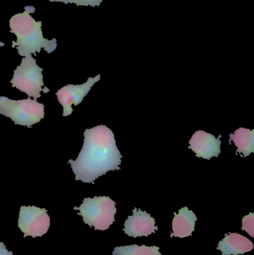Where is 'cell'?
I'll use <instances>...</instances> for the list:
<instances>
[{
	"mask_svg": "<svg viewBox=\"0 0 254 255\" xmlns=\"http://www.w3.org/2000/svg\"><path fill=\"white\" fill-rule=\"evenodd\" d=\"M74 209L79 210L85 223L95 230H107L115 221L116 203L108 196L86 198L79 208Z\"/></svg>",
	"mask_w": 254,
	"mask_h": 255,
	"instance_id": "cell-3",
	"label": "cell"
},
{
	"mask_svg": "<svg viewBox=\"0 0 254 255\" xmlns=\"http://www.w3.org/2000/svg\"><path fill=\"white\" fill-rule=\"evenodd\" d=\"M0 255H13V253L7 251L4 244L0 242Z\"/></svg>",
	"mask_w": 254,
	"mask_h": 255,
	"instance_id": "cell-16",
	"label": "cell"
},
{
	"mask_svg": "<svg viewBox=\"0 0 254 255\" xmlns=\"http://www.w3.org/2000/svg\"><path fill=\"white\" fill-rule=\"evenodd\" d=\"M124 232L129 237L140 238L148 237L155 233L158 227L155 226V220L146 211L134 208L133 215L129 216L124 225Z\"/></svg>",
	"mask_w": 254,
	"mask_h": 255,
	"instance_id": "cell-9",
	"label": "cell"
},
{
	"mask_svg": "<svg viewBox=\"0 0 254 255\" xmlns=\"http://www.w3.org/2000/svg\"><path fill=\"white\" fill-rule=\"evenodd\" d=\"M83 147L76 160H70L76 181L92 183L109 171L119 170L122 154L114 133L106 126L86 129Z\"/></svg>",
	"mask_w": 254,
	"mask_h": 255,
	"instance_id": "cell-1",
	"label": "cell"
},
{
	"mask_svg": "<svg viewBox=\"0 0 254 255\" xmlns=\"http://www.w3.org/2000/svg\"><path fill=\"white\" fill-rule=\"evenodd\" d=\"M231 141L237 147V152L242 153L245 157L254 152V130L240 128L230 134V142Z\"/></svg>",
	"mask_w": 254,
	"mask_h": 255,
	"instance_id": "cell-12",
	"label": "cell"
},
{
	"mask_svg": "<svg viewBox=\"0 0 254 255\" xmlns=\"http://www.w3.org/2000/svg\"><path fill=\"white\" fill-rule=\"evenodd\" d=\"M215 137L211 133L204 130H198L189 140V148L192 149L198 157L210 160L213 157H218L221 153L220 138Z\"/></svg>",
	"mask_w": 254,
	"mask_h": 255,
	"instance_id": "cell-8",
	"label": "cell"
},
{
	"mask_svg": "<svg viewBox=\"0 0 254 255\" xmlns=\"http://www.w3.org/2000/svg\"><path fill=\"white\" fill-rule=\"evenodd\" d=\"M0 114L10 118L16 125L31 128L44 118V105L37 100H13L0 97Z\"/></svg>",
	"mask_w": 254,
	"mask_h": 255,
	"instance_id": "cell-4",
	"label": "cell"
},
{
	"mask_svg": "<svg viewBox=\"0 0 254 255\" xmlns=\"http://www.w3.org/2000/svg\"><path fill=\"white\" fill-rule=\"evenodd\" d=\"M101 76L87 79L86 82L80 85H67L56 93L58 102L64 108L63 116L68 117L73 112V105L79 106L87 95L92 87L100 80Z\"/></svg>",
	"mask_w": 254,
	"mask_h": 255,
	"instance_id": "cell-7",
	"label": "cell"
},
{
	"mask_svg": "<svg viewBox=\"0 0 254 255\" xmlns=\"http://www.w3.org/2000/svg\"><path fill=\"white\" fill-rule=\"evenodd\" d=\"M103 0H49V1H59V2L71 3V4H76L78 6H100Z\"/></svg>",
	"mask_w": 254,
	"mask_h": 255,
	"instance_id": "cell-14",
	"label": "cell"
},
{
	"mask_svg": "<svg viewBox=\"0 0 254 255\" xmlns=\"http://www.w3.org/2000/svg\"><path fill=\"white\" fill-rule=\"evenodd\" d=\"M197 217L193 211L184 207L179 211L178 214L174 213L172 221L171 238H184L191 236L195 231Z\"/></svg>",
	"mask_w": 254,
	"mask_h": 255,
	"instance_id": "cell-11",
	"label": "cell"
},
{
	"mask_svg": "<svg viewBox=\"0 0 254 255\" xmlns=\"http://www.w3.org/2000/svg\"><path fill=\"white\" fill-rule=\"evenodd\" d=\"M253 249L254 244L250 240L237 233L225 235L217 247V250L222 252V255H243Z\"/></svg>",
	"mask_w": 254,
	"mask_h": 255,
	"instance_id": "cell-10",
	"label": "cell"
},
{
	"mask_svg": "<svg viewBox=\"0 0 254 255\" xmlns=\"http://www.w3.org/2000/svg\"><path fill=\"white\" fill-rule=\"evenodd\" d=\"M242 230L246 231L252 238L254 237V214L250 213L243 219Z\"/></svg>",
	"mask_w": 254,
	"mask_h": 255,
	"instance_id": "cell-15",
	"label": "cell"
},
{
	"mask_svg": "<svg viewBox=\"0 0 254 255\" xmlns=\"http://www.w3.org/2000/svg\"><path fill=\"white\" fill-rule=\"evenodd\" d=\"M4 43H2V42H0V46H4Z\"/></svg>",
	"mask_w": 254,
	"mask_h": 255,
	"instance_id": "cell-17",
	"label": "cell"
},
{
	"mask_svg": "<svg viewBox=\"0 0 254 255\" xmlns=\"http://www.w3.org/2000/svg\"><path fill=\"white\" fill-rule=\"evenodd\" d=\"M158 247H147L142 245L141 247L134 245L125 246V247H116L113 250V255H163L159 252Z\"/></svg>",
	"mask_w": 254,
	"mask_h": 255,
	"instance_id": "cell-13",
	"label": "cell"
},
{
	"mask_svg": "<svg viewBox=\"0 0 254 255\" xmlns=\"http://www.w3.org/2000/svg\"><path fill=\"white\" fill-rule=\"evenodd\" d=\"M33 6H26L22 13L13 15L9 21L10 32L16 36V41H12V47L16 48L20 56L41 52L44 49L52 53L57 49V40L44 38L42 31V22L36 21L31 13H34Z\"/></svg>",
	"mask_w": 254,
	"mask_h": 255,
	"instance_id": "cell-2",
	"label": "cell"
},
{
	"mask_svg": "<svg viewBox=\"0 0 254 255\" xmlns=\"http://www.w3.org/2000/svg\"><path fill=\"white\" fill-rule=\"evenodd\" d=\"M43 69L39 67L36 60L28 55L24 57L20 65L13 72V79L10 81L12 87L25 93L28 97L34 100L40 98V92L49 93V89H43Z\"/></svg>",
	"mask_w": 254,
	"mask_h": 255,
	"instance_id": "cell-5",
	"label": "cell"
},
{
	"mask_svg": "<svg viewBox=\"0 0 254 255\" xmlns=\"http://www.w3.org/2000/svg\"><path fill=\"white\" fill-rule=\"evenodd\" d=\"M18 227L24 234V238L43 237L50 227L47 210L35 206H21Z\"/></svg>",
	"mask_w": 254,
	"mask_h": 255,
	"instance_id": "cell-6",
	"label": "cell"
}]
</instances>
